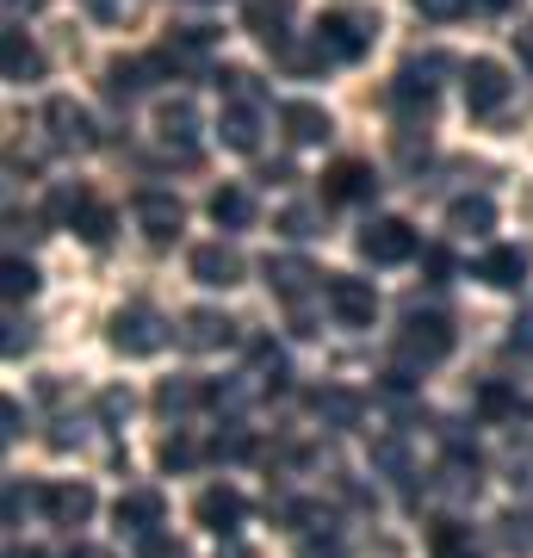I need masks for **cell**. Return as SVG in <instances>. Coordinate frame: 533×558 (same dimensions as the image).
Wrapping results in <instances>:
<instances>
[{
  "label": "cell",
  "instance_id": "6da1fadb",
  "mask_svg": "<svg viewBox=\"0 0 533 558\" xmlns=\"http://www.w3.org/2000/svg\"><path fill=\"white\" fill-rule=\"evenodd\" d=\"M373 38H378V20L360 13V7H336V13L316 20V44H323L329 62H360L366 50H373Z\"/></svg>",
  "mask_w": 533,
  "mask_h": 558
},
{
  "label": "cell",
  "instance_id": "7a4b0ae2",
  "mask_svg": "<svg viewBox=\"0 0 533 558\" xmlns=\"http://www.w3.org/2000/svg\"><path fill=\"white\" fill-rule=\"evenodd\" d=\"M453 354V323L440 317V311H410L403 317V336H397V360L403 366H440V360Z\"/></svg>",
  "mask_w": 533,
  "mask_h": 558
},
{
  "label": "cell",
  "instance_id": "3957f363",
  "mask_svg": "<svg viewBox=\"0 0 533 558\" xmlns=\"http://www.w3.org/2000/svg\"><path fill=\"white\" fill-rule=\"evenodd\" d=\"M106 341L119 348V354H131V360H143V354H156L161 341H168V323L149 311V304H131V311H119L112 317V329H106Z\"/></svg>",
  "mask_w": 533,
  "mask_h": 558
},
{
  "label": "cell",
  "instance_id": "277c9868",
  "mask_svg": "<svg viewBox=\"0 0 533 558\" xmlns=\"http://www.w3.org/2000/svg\"><path fill=\"white\" fill-rule=\"evenodd\" d=\"M360 255L373 260V267H397V260L415 255V230L403 218H373L360 230Z\"/></svg>",
  "mask_w": 533,
  "mask_h": 558
},
{
  "label": "cell",
  "instance_id": "5b68a950",
  "mask_svg": "<svg viewBox=\"0 0 533 558\" xmlns=\"http://www.w3.org/2000/svg\"><path fill=\"white\" fill-rule=\"evenodd\" d=\"M242 25H249V38L279 57L292 44V0H242Z\"/></svg>",
  "mask_w": 533,
  "mask_h": 558
},
{
  "label": "cell",
  "instance_id": "8992f818",
  "mask_svg": "<svg viewBox=\"0 0 533 558\" xmlns=\"http://www.w3.org/2000/svg\"><path fill=\"white\" fill-rule=\"evenodd\" d=\"M502 100H509V69L490 57L465 62V106H472L477 119H490V112H502Z\"/></svg>",
  "mask_w": 533,
  "mask_h": 558
},
{
  "label": "cell",
  "instance_id": "52a82bcc",
  "mask_svg": "<svg viewBox=\"0 0 533 558\" xmlns=\"http://www.w3.org/2000/svg\"><path fill=\"white\" fill-rule=\"evenodd\" d=\"M329 311H336L348 329H366V323L378 317V292L373 279H354V274H336L329 279Z\"/></svg>",
  "mask_w": 533,
  "mask_h": 558
},
{
  "label": "cell",
  "instance_id": "ba28073f",
  "mask_svg": "<svg viewBox=\"0 0 533 558\" xmlns=\"http://www.w3.org/2000/svg\"><path fill=\"white\" fill-rule=\"evenodd\" d=\"M174 336H180V348H186V354H218V348H230V341H237V323L223 317V311H186Z\"/></svg>",
  "mask_w": 533,
  "mask_h": 558
},
{
  "label": "cell",
  "instance_id": "9c48e42d",
  "mask_svg": "<svg viewBox=\"0 0 533 558\" xmlns=\"http://www.w3.org/2000/svg\"><path fill=\"white\" fill-rule=\"evenodd\" d=\"M193 279L211 286V292H230V286H242V255L230 248V242H198L193 248Z\"/></svg>",
  "mask_w": 533,
  "mask_h": 558
},
{
  "label": "cell",
  "instance_id": "30bf717a",
  "mask_svg": "<svg viewBox=\"0 0 533 558\" xmlns=\"http://www.w3.org/2000/svg\"><path fill=\"white\" fill-rule=\"evenodd\" d=\"M44 515L57 521V527H81V521L94 515V484H81V478H69V484H44Z\"/></svg>",
  "mask_w": 533,
  "mask_h": 558
},
{
  "label": "cell",
  "instance_id": "8fae6325",
  "mask_svg": "<svg viewBox=\"0 0 533 558\" xmlns=\"http://www.w3.org/2000/svg\"><path fill=\"white\" fill-rule=\"evenodd\" d=\"M44 124H50V137H57V149H94V119H87V106L75 100H50L44 106Z\"/></svg>",
  "mask_w": 533,
  "mask_h": 558
},
{
  "label": "cell",
  "instance_id": "7c38bea8",
  "mask_svg": "<svg viewBox=\"0 0 533 558\" xmlns=\"http://www.w3.org/2000/svg\"><path fill=\"white\" fill-rule=\"evenodd\" d=\"M193 515H198V527H211V534H237L242 515H249V502H242L230 484H211V490H198Z\"/></svg>",
  "mask_w": 533,
  "mask_h": 558
},
{
  "label": "cell",
  "instance_id": "4fadbf2b",
  "mask_svg": "<svg viewBox=\"0 0 533 558\" xmlns=\"http://www.w3.org/2000/svg\"><path fill=\"white\" fill-rule=\"evenodd\" d=\"M378 193V174L366 168V161H336L329 174H323V199L329 205H360Z\"/></svg>",
  "mask_w": 533,
  "mask_h": 558
},
{
  "label": "cell",
  "instance_id": "5bb4252c",
  "mask_svg": "<svg viewBox=\"0 0 533 558\" xmlns=\"http://www.w3.org/2000/svg\"><path fill=\"white\" fill-rule=\"evenodd\" d=\"M156 137L168 143V149H180V156L193 161L198 112H193V100H186V94H180V100H161V106H156Z\"/></svg>",
  "mask_w": 533,
  "mask_h": 558
},
{
  "label": "cell",
  "instance_id": "9a60e30c",
  "mask_svg": "<svg viewBox=\"0 0 533 558\" xmlns=\"http://www.w3.org/2000/svg\"><path fill=\"white\" fill-rule=\"evenodd\" d=\"M137 223L149 242H174L180 223H186V211H180L174 193H137Z\"/></svg>",
  "mask_w": 533,
  "mask_h": 558
},
{
  "label": "cell",
  "instance_id": "2e32d148",
  "mask_svg": "<svg viewBox=\"0 0 533 558\" xmlns=\"http://www.w3.org/2000/svg\"><path fill=\"white\" fill-rule=\"evenodd\" d=\"M311 410L323 428H360V416H366V398L360 391H348V385H323V391H311Z\"/></svg>",
  "mask_w": 533,
  "mask_h": 558
},
{
  "label": "cell",
  "instance_id": "e0dca14e",
  "mask_svg": "<svg viewBox=\"0 0 533 558\" xmlns=\"http://www.w3.org/2000/svg\"><path fill=\"white\" fill-rule=\"evenodd\" d=\"M477 279H484V286H496V292H514V286L528 279V248H514V242L490 248V255L477 260Z\"/></svg>",
  "mask_w": 533,
  "mask_h": 558
},
{
  "label": "cell",
  "instance_id": "ac0fdd59",
  "mask_svg": "<svg viewBox=\"0 0 533 558\" xmlns=\"http://www.w3.org/2000/svg\"><path fill=\"white\" fill-rule=\"evenodd\" d=\"M218 131H223V143L230 149H255L261 143V100H223V119H218Z\"/></svg>",
  "mask_w": 533,
  "mask_h": 558
},
{
  "label": "cell",
  "instance_id": "d6986e66",
  "mask_svg": "<svg viewBox=\"0 0 533 558\" xmlns=\"http://www.w3.org/2000/svg\"><path fill=\"white\" fill-rule=\"evenodd\" d=\"M112 515H119V527H131V534H156L161 515H168V502H161V490H124Z\"/></svg>",
  "mask_w": 533,
  "mask_h": 558
},
{
  "label": "cell",
  "instance_id": "ffe728a7",
  "mask_svg": "<svg viewBox=\"0 0 533 558\" xmlns=\"http://www.w3.org/2000/svg\"><path fill=\"white\" fill-rule=\"evenodd\" d=\"M0 69H7V81H38L44 50L25 38V32H0Z\"/></svg>",
  "mask_w": 533,
  "mask_h": 558
},
{
  "label": "cell",
  "instance_id": "44dd1931",
  "mask_svg": "<svg viewBox=\"0 0 533 558\" xmlns=\"http://www.w3.org/2000/svg\"><path fill=\"white\" fill-rule=\"evenodd\" d=\"M279 124H286V137L292 143H329V112L323 106H311V100H292V106H279Z\"/></svg>",
  "mask_w": 533,
  "mask_h": 558
},
{
  "label": "cell",
  "instance_id": "7402d4cb",
  "mask_svg": "<svg viewBox=\"0 0 533 558\" xmlns=\"http://www.w3.org/2000/svg\"><path fill=\"white\" fill-rule=\"evenodd\" d=\"M311 260H298V255H279V260H267V286H274L286 304H298L304 292H311Z\"/></svg>",
  "mask_w": 533,
  "mask_h": 558
},
{
  "label": "cell",
  "instance_id": "603a6c76",
  "mask_svg": "<svg viewBox=\"0 0 533 558\" xmlns=\"http://www.w3.org/2000/svg\"><path fill=\"white\" fill-rule=\"evenodd\" d=\"M205 211H211V223H218V230H249V218H255V199H249L242 186H218Z\"/></svg>",
  "mask_w": 533,
  "mask_h": 558
},
{
  "label": "cell",
  "instance_id": "cb8c5ba5",
  "mask_svg": "<svg viewBox=\"0 0 533 558\" xmlns=\"http://www.w3.org/2000/svg\"><path fill=\"white\" fill-rule=\"evenodd\" d=\"M447 230H459V236H484V230H496V205L490 199H453L447 205Z\"/></svg>",
  "mask_w": 533,
  "mask_h": 558
},
{
  "label": "cell",
  "instance_id": "d4e9b609",
  "mask_svg": "<svg viewBox=\"0 0 533 558\" xmlns=\"http://www.w3.org/2000/svg\"><path fill=\"white\" fill-rule=\"evenodd\" d=\"M477 416L484 422H521L528 416V398H514L509 385H484V391H477Z\"/></svg>",
  "mask_w": 533,
  "mask_h": 558
},
{
  "label": "cell",
  "instance_id": "484cf974",
  "mask_svg": "<svg viewBox=\"0 0 533 558\" xmlns=\"http://www.w3.org/2000/svg\"><path fill=\"white\" fill-rule=\"evenodd\" d=\"M211 398V385H193V379H161L156 385V410L161 416H180V410H193V403Z\"/></svg>",
  "mask_w": 533,
  "mask_h": 558
},
{
  "label": "cell",
  "instance_id": "4316f807",
  "mask_svg": "<svg viewBox=\"0 0 533 558\" xmlns=\"http://www.w3.org/2000/svg\"><path fill=\"white\" fill-rule=\"evenodd\" d=\"M143 75H156V69H149V62H106V94H112V100H131V94H143Z\"/></svg>",
  "mask_w": 533,
  "mask_h": 558
},
{
  "label": "cell",
  "instance_id": "83f0119b",
  "mask_svg": "<svg viewBox=\"0 0 533 558\" xmlns=\"http://www.w3.org/2000/svg\"><path fill=\"white\" fill-rule=\"evenodd\" d=\"M496 539H502L514 558H533V515L528 509H509V515L496 521Z\"/></svg>",
  "mask_w": 533,
  "mask_h": 558
},
{
  "label": "cell",
  "instance_id": "f1b7e54d",
  "mask_svg": "<svg viewBox=\"0 0 533 558\" xmlns=\"http://www.w3.org/2000/svg\"><path fill=\"white\" fill-rule=\"evenodd\" d=\"M75 236L94 242V248H106V242H112V211H106L99 199H87L81 205V218H75Z\"/></svg>",
  "mask_w": 533,
  "mask_h": 558
},
{
  "label": "cell",
  "instance_id": "f546056e",
  "mask_svg": "<svg viewBox=\"0 0 533 558\" xmlns=\"http://www.w3.org/2000/svg\"><path fill=\"white\" fill-rule=\"evenodd\" d=\"M255 385L261 391H279L286 385V354H279L274 341H255Z\"/></svg>",
  "mask_w": 533,
  "mask_h": 558
},
{
  "label": "cell",
  "instance_id": "4dcf8cb0",
  "mask_svg": "<svg viewBox=\"0 0 533 558\" xmlns=\"http://www.w3.org/2000/svg\"><path fill=\"white\" fill-rule=\"evenodd\" d=\"M0 292H7V304H20L38 292V267H25V260H7L0 267Z\"/></svg>",
  "mask_w": 533,
  "mask_h": 558
},
{
  "label": "cell",
  "instance_id": "1f68e13d",
  "mask_svg": "<svg viewBox=\"0 0 533 558\" xmlns=\"http://www.w3.org/2000/svg\"><path fill=\"white\" fill-rule=\"evenodd\" d=\"M440 478H447V490H453V497H477V453H453Z\"/></svg>",
  "mask_w": 533,
  "mask_h": 558
},
{
  "label": "cell",
  "instance_id": "d6a6232c",
  "mask_svg": "<svg viewBox=\"0 0 533 558\" xmlns=\"http://www.w3.org/2000/svg\"><path fill=\"white\" fill-rule=\"evenodd\" d=\"M81 7H87L99 25H131L143 13V0H81Z\"/></svg>",
  "mask_w": 533,
  "mask_h": 558
},
{
  "label": "cell",
  "instance_id": "836d02e7",
  "mask_svg": "<svg viewBox=\"0 0 533 558\" xmlns=\"http://www.w3.org/2000/svg\"><path fill=\"white\" fill-rule=\"evenodd\" d=\"M415 13H422V20H435V25H453V20L472 13V0H415Z\"/></svg>",
  "mask_w": 533,
  "mask_h": 558
},
{
  "label": "cell",
  "instance_id": "e575fe53",
  "mask_svg": "<svg viewBox=\"0 0 533 558\" xmlns=\"http://www.w3.org/2000/svg\"><path fill=\"white\" fill-rule=\"evenodd\" d=\"M373 465L378 472H391V478H410V459H403L397 440H373Z\"/></svg>",
  "mask_w": 533,
  "mask_h": 558
},
{
  "label": "cell",
  "instance_id": "d590c367",
  "mask_svg": "<svg viewBox=\"0 0 533 558\" xmlns=\"http://www.w3.org/2000/svg\"><path fill=\"white\" fill-rule=\"evenodd\" d=\"M435 558H477V553L465 546V534H459L453 521H440L435 527Z\"/></svg>",
  "mask_w": 533,
  "mask_h": 558
},
{
  "label": "cell",
  "instance_id": "8d00e7d4",
  "mask_svg": "<svg viewBox=\"0 0 533 558\" xmlns=\"http://www.w3.org/2000/svg\"><path fill=\"white\" fill-rule=\"evenodd\" d=\"M279 230L286 236H316V211L311 205H292V211H279Z\"/></svg>",
  "mask_w": 533,
  "mask_h": 558
},
{
  "label": "cell",
  "instance_id": "74e56055",
  "mask_svg": "<svg viewBox=\"0 0 533 558\" xmlns=\"http://www.w3.org/2000/svg\"><path fill=\"white\" fill-rule=\"evenodd\" d=\"M156 459L168 465V472H180V465H193V440H180V435H174V440H161V453H156Z\"/></svg>",
  "mask_w": 533,
  "mask_h": 558
},
{
  "label": "cell",
  "instance_id": "f35d334b",
  "mask_svg": "<svg viewBox=\"0 0 533 558\" xmlns=\"http://www.w3.org/2000/svg\"><path fill=\"white\" fill-rule=\"evenodd\" d=\"M143 558H186V546L168 534H143Z\"/></svg>",
  "mask_w": 533,
  "mask_h": 558
},
{
  "label": "cell",
  "instance_id": "ab89813d",
  "mask_svg": "<svg viewBox=\"0 0 533 558\" xmlns=\"http://www.w3.org/2000/svg\"><path fill=\"white\" fill-rule=\"evenodd\" d=\"M422 267H428V279L440 286V279L453 274V255H447V248H422Z\"/></svg>",
  "mask_w": 533,
  "mask_h": 558
},
{
  "label": "cell",
  "instance_id": "60d3db41",
  "mask_svg": "<svg viewBox=\"0 0 533 558\" xmlns=\"http://www.w3.org/2000/svg\"><path fill=\"white\" fill-rule=\"evenodd\" d=\"M509 472H514V478H509L514 490H521V484L533 490V447H528V453H514V459H509Z\"/></svg>",
  "mask_w": 533,
  "mask_h": 558
},
{
  "label": "cell",
  "instance_id": "b9f144b4",
  "mask_svg": "<svg viewBox=\"0 0 533 558\" xmlns=\"http://www.w3.org/2000/svg\"><path fill=\"white\" fill-rule=\"evenodd\" d=\"M509 341H514V348H533V304H528V311H521V317L509 323Z\"/></svg>",
  "mask_w": 533,
  "mask_h": 558
},
{
  "label": "cell",
  "instance_id": "7bdbcfd3",
  "mask_svg": "<svg viewBox=\"0 0 533 558\" xmlns=\"http://www.w3.org/2000/svg\"><path fill=\"white\" fill-rule=\"evenodd\" d=\"M218 453H223V459H242V453H249V435H242V428H230V435H218Z\"/></svg>",
  "mask_w": 533,
  "mask_h": 558
},
{
  "label": "cell",
  "instance_id": "ee69618b",
  "mask_svg": "<svg viewBox=\"0 0 533 558\" xmlns=\"http://www.w3.org/2000/svg\"><path fill=\"white\" fill-rule=\"evenodd\" d=\"M20 515H25V490L20 484H7V527H20Z\"/></svg>",
  "mask_w": 533,
  "mask_h": 558
},
{
  "label": "cell",
  "instance_id": "f6af8a7d",
  "mask_svg": "<svg viewBox=\"0 0 533 558\" xmlns=\"http://www.w3.org/2000/svg\"><path fill=\"white\" fill-rule=\"evenodd\" d=\"M99 410L119 422V416H131V398H124V391H106V398H99Z\"/></svg>",
  "mask_w": 533,
  "mask_h": 558
},
{
  "label": "cell",
  "instance_id": "bcb514c9",
  "mask_svg": "<svg viewBox=\"0 0 533 558\" xmlns=\"http://www.w3.org/2000/svg\"><path fill=\"white\" fill-rule=\"evenodd\" d=\"M0 422H7V428H0V435H7V440H20V403H13V398L0 403Z\"/></svg>",
  "mask_w": 533,
  "mask_h": 558
},
{
  "label": "cell",
  "instance_id": "7dc6e473",
  "mask_svg": "<svg viewBox=\"0 0 533 558\" xmlns=\"http://www.w3.org/2000/svg\"><path fill=\"white\" fill-rule=\"evenodd\" d=\"M514 57H521V62H528V69H533V20L521 25V32H514Z\"/></svg>",
  "mask_w": 533,
  "mask_h": 558
},
{
  "label": "cell",
  "instance_id": "c3c4849f",
  "mask_svg": "<svg viewBox=\"0 0 533 558\" xmlns=\"http://www.w3.org/2000/svg\"><path fill=\"white\" fill-rule=\"evenodd\" d=\"M304 558H341L336 539H304Z\"/></svg>",
  "mask_w": 533,
  "mask_h": 558
},
{
  "label": "cell",
  "instance_id": "681fc988",
  "mask_svg": "<svg viewBox=\"0 0 533 558\" xmlns=\"http://www.w3.org/2000/svg\"><path fill=\"white\" fill-rule=\"evenodd\" d=\"M69 558H112L106 546H69Z\"/></svg>",
  "mask_w": 533,
  "mask_h": 558
},
{
  "label": "cell",
  "instance_id": "f907efd6",
  "mask_svg": "<svg viewBox=\"0 0 533 558\" xmlns=\"http://www.w3.org/2000/svg\"><path fill=\"white\" fill-rule=\"evenodd\" d=\"M44 0H7V13H38Z\"/></svg>",
  "mask_w": 533,
  "mask_h": 558
},
{
  "label": "cell",
  "instance_id": "816d5d0a",
  "mask_svg": "<svg viewBox=\"0 0 533 558\" xmlns=\"http://www.w3.org/2000/svg\"><path fill=\"white\" fill-rule=\"evenodd\" d=\"M484 7H490V13H509V7H514V0H484Z\"/></svg>",
  "mask_w": 533,
  "mask_h": 558
},
{
  "label": "cell",
  "instance_id": "f5cc1de1",
  "mask_svg": "<svg viewBox=\"0 0 533 558\" xmlns=\"http://www.w3.org/2000/svg\"><path fill=\"white\" fill-rule=\"evenodd\" d=\"M223 558H255V553H242V546H230V553H223Z\"/></svg>",
  "mask_w": 533,
  "mask_h": 558
}]
</instances>
